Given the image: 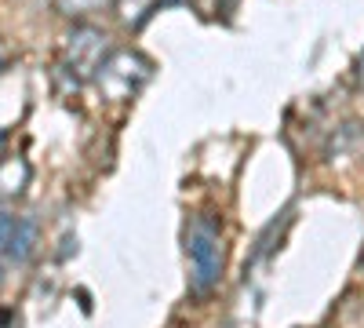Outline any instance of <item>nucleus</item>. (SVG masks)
I'll return each instance as SVG.
<instances>
[{"mask_svg":"<svg viewBox=\"0 0 364 328\" xmlns=\"http://www.w3.org/2000/svg\"><path fill=\"white\" fill-rule=\"evenodd\" d=\"M186 245V266H190V292L208 295L219 285L223 266H226V248H223V226L211 216H193L182 233Z\"/></svg>","mask_w":364,"mask_h":328,"instance_id":"obj_1","label":"nucleus"},{"mask_svg":"<svg viewBox=\"0 0 364 328\" xmlns=\"http://www.w3.org/2000/svg\"><path fill=\"white\" fill-rule=\"evenodd\" d=\"M106 4H113V0H55V8L66 18H87V15L102 11Z\"/></svg>","mask_w":364,"mask_h":328,"instance_id":"obj_8","label":"nucleus"},{"mask_svg":"<svg viewBox=\"0 0 364 328\" xmlns=\"http://www.w3.org/2000/svg\"><path fill=\"white\" fill-rule=\"evenodd\" d=\"M113 4H117V18H120V26H128V29H142L149 18L157 15L161 0H113Z\"/></svg>","mask_w":364,"mask_h":328,"instance_id":"obj_7","label":"nucleus"},{"mask_svg":"<svg viewBox=\"0 0 364 328\" xmlns=\"http://www.w3.org/2000/svg\"><path fill=\"white\" fill-rule=\"evenodd\" d=\"M109 55V37L99 26H73L63 37V48H58V77H63L70 88H80L87 80H95L102 58Z\"/></svg>","mask_w":364,"mask_h":328,"instance_id":"obj_3","label":"nucleus"},{"mask_svg":"<svg viewBox=\"0 0 364 328\" xmlns=\"http://www.w3.org/2000/svg\"><path fill=\"white\" fill-rule=\"evenodd\" d=\"M364 146V128L360 125H343L336 135H331V142H328V161L336 164V161H346V157H353L357 150Z\"/></svg>","mask_w":364,"mask_h":328,"instance_id":"obj_6","label":"nucleus"},{"mask_svg":"<svg viewBox=\"0 0 364 328\" xmlns=\"http://www.w3.org/2000/svg\"><path fill=\"white\" fill-rule=\"evenodd\" d=\"M37 245H41V226L33 216L0 212V285L26 270L29 259L37 255Z\"/></svg>","mask_w":364,"mask_h":328,"instance_id":"obj_4","label":"nucleus"},{"mask_svg":"<svg viewBox=\"0 0 364 328\" xmlns=\"http://www.w3.org/2000/svg\"><path fill=\"white\" fill-rule=\"evenodd\" d=\"M29 179H33V164L26 157L11 154V157L0 161V208L22 201L26 190H29Z\"/></svg>","mask_w":364,"mask_h":328,"instance_id":"obj_5","label":"nucleus"},{"mask_svg":"<svg viewBox=\"0 0 364 328\" xmlns=\"http://www.w3.org/2000/svg\"><path fill=\"white\" fill-rule=\"evenodd\" d=\"M357 73H360V84H364V55H360V70Z\"/></svg>","mask_w":364,"mask_h":328,"instance_id":"obj_10","label":"nucleus"},{"mask_svg":"<svg viewBox=\"0 0 364 328\" xmlns=\"http://www.w3.org/2000/svg\"><path fill=\"white\" fill-rule=\"evenodd\" d=\"M149 77H154V58L149 55H142L139 48H109L95 73V88L106 102H128L132 95L142 92Z\"/></svg>","mask_w":364,"mask_h":328,"instance_id":"obj_2","label":"nucleus"},{"mask_svg":"<svg viewBox=\"0 0 364 328\" xmlns=\"http://www.w3.org/2000/svg\"><path fill=\"white\" fill-rule=\"evenodd\" d=\"M4 66H8V48L0 44V73H4Z\"/></svg>","mask_w":364,"mask_h":328,"instance_id":"obj_9","label":"nucleus"}]
</instances>
